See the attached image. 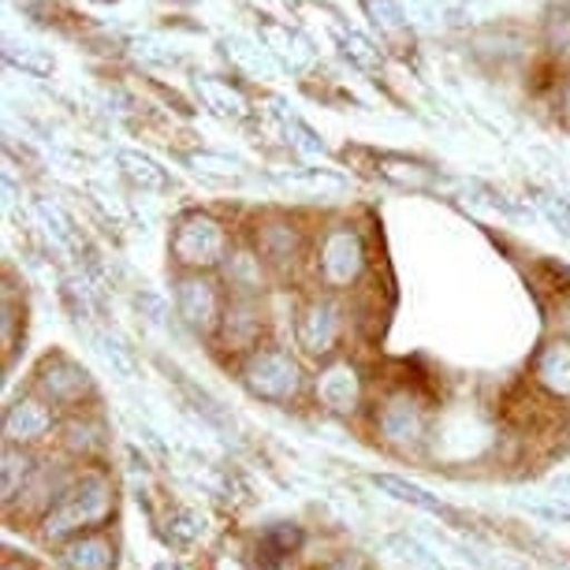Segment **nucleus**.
<instances>
[{"label": "nucleus", "mask_w": 570, "mask_h": 570, "mask_svg": "<svg viewBox=\"0 0 570 570\" xmlns=\"http://www.w3.org/2000/svg\"><path fill=\"white\" fill-rule=\"evenodd\" d=\"M52 429H57V414H52L49 400H38V395H19V400L8 406L4 414V440L16 448H30L38 440H46Z\"/></svg>", "instance_id": "6e6552de"}, {"label": "nucleus", "mask_w": 570, "mask_h": 570, "mask_svg": "<svg viewBox=\"0 0 570 570\" xmlns=\"http://www.w3.org/2000/svg\"><path fill=\"white\" fill-rule=\"evenodd\" d=\"M4 570H27V567H23V563H16V559H8Z\"/></svg>", "instance_id": "7c9ffc66"}, {"label": "nucleus", "mask_w": 570, "mask_h": 570, "mask_svg": "<svg viewBox=\"0 0 570 570\" xmlns=\"http://www.w3.org/2000/svg\"><path fill=\"white\" fill-rule=\"evenodd\" d=\"M38 392L52 406H82L86 400H94V376L79 362L57 354L38 365Z\"/></svg>", "instance_id": "39448f33"}, {"label": "nucleus", "mask_w": 570, "mask_h": 570, "mask_svg": "<svg viewBox=\"0 0 570 570\" xmlns=\"http://www.w3.org/2000/svg\"><path fill=\"white\" fill-rule=\"evenodd\" d=\"M559 570H570V567H559Z\"/></svg>", "instance_id": "473e14b6"}, {"label": "nucleus", "mask_w": 570, "mask_h": 570, "mask_svg": "<svg viewBox=\"0 0 570 570\" xmlns=\"http://www.w3.org/2000/svg\"><path fill=\"white\" fill-rule=\"evenodd\" d=\"M365 265V246H362V235L351 228V224H336L321 235V246H317V276L321 284L340 292V287H351L358 279Z\"/></svg>", "instance_id": "20e7f679"}, {"label": "nucleus", "mask_w": 570, "mask_h": 570, "mask_svg": "<svg viewBox=\"0 0 570 570\" xmlns=\"http://www.w3.org/2000/svg\"><path fill=\"white\" fill-rule=\"evenodd\" d=\"M548 46L556 52H570V0H556L548 12Z\"/></svg>", "instance_id": "5701e85b"}, {"label": "nucleus", "mask_w": 570, "mask_h": 570, "mask_svg": "<svg viewBox=\"0 0 570 570\" xmlns=\"http://www.w3.org/2000/svg\"><path fill=\"white\" fill-rule=\"evenodd\" d=\"M262 257L273 265H287L298 257V232L292 228V224L284 220H273L262 228Z\"/></svg>", "instance_id": "dca6fc26"}, {"label": "nucleus", "mask_w": 570, "mask_h": 570, "mask_svg": "<svg viewBox=\"0 0 570 570\" xmlns=\"http://www.w3.org/2000/svg\"><path fill=\"white\" fill-rule=\"evenodd\" d=\"M317 400L332 414H351L362 403V381L351 362H332L317 373Z\"/></svg>", "instance_id": "9b49d317"}, {"label": "nucleus", "mask_w": 570, "mask_h": 570, "mask_svg": "<svg viewBox=\"0 0 570 570\" xmlns=\"http://www.w3.org/2000/svg\"><path fill=\"white\" fill-rule=\"evenodd\" d=\"M370 481L384 492V497H392V500H400V503H411V508H417V511H429V514H444V519H455V511H451L444 500H440V497H429L425 489L411 485V481L392 478V473H373Z\"/></svg>", "instance_id": "2eb2a0df"}, {"label": "nucleus", "mask_w": 570, "mask_h": 570, "mask_svg": "<svg viewBox=\"0 0 570 570\" xmlns=\"http://www.w3.org/2000/svg\"><path fill=\"white\" fill-rule=\"evenodd\" d=\"M63 448H68L71 455H82V459L98 455V451L105 448L101 425L94 422V417H75V422L63 429Z\"/></svg>", "instance_id": "aec40b11"}, {"label": "nucleus", "mask_w": 570, "mask_h": 570, "mask_svg": "<svg viewBox=\"0 0 570 570\" xmlns=\"http://www.w3.org/2000/svg\"><path fill=\"white\" fill-rule=\"evenodd\" d=\"M262 332H265V314L254 298H232V306L220 317V343L228 354H254L262 351Z\"/></svg>", "instance_id": "1a4fd4ad"}, {"label": "nucleus", "mask_w": 570, "mask_h": 570, "mask_svg": "<svg viewBox=\"0 0 570 570\" xmlns=\"http://www.w3.org/2000/svg\"><path fill=\"white\" fill-rule=\"evenodd\" d=\"M243 384H246V392L265 403H292L298 389H303V370H298V362L287 351L262 347L246 358Z\"/></svg>", "instance_id": "f03ea898"}, {"label": "nucleus", "mask_w": 570, "mask_h": 570, "mask_svg": "<svg viewBox=\"0 0 570 570\" xmlns=\"http://www.w3.org/2000/svg\"><path fill=\"white\" fill-rule=\"evenodd\" d=\"M94 343H98L101 358L109 362L116 373H120V376H127V381H131V376H138V365H135V358H131V354H127V347H120V343H116V340H105V336H98V340H94Z\"/></svg>", "instance_id": "393cba45"}, {"label": "nucleus", "mask_w": 570, "mask_h": 570, "mask_svg": "<svg viewBox=\"0 0 570 570\" xmlns=\"http://www.w3.org/2000/svg\"><path fill=\"white\" fill-rule=\"evenodd\" d=\"M298 544H303V533H298L295 525H287V522L268 525V530L262 533V541H257V552L268 559L265 570H276L287 556H295Z\"/></svg>", "instance_id": "f3484780"}, {"label": "nucleus", "mask_w": 570, "mask_h": 570, "mask_svg": "<svg viewBox=\"0 0 570 570\" xmlns=\"http://www.w3.org/2000/svg\"><path fill=\"white\" fill-rule=\"evenodd\" d=\"M552 492H559V497H567V500H570V473H563V478H556V481H552Z\"/></svg>", "instance_id": "c85d7f7f"}, {"label": "nucleus", "mask_w": 570, "mask_h": 570, "mask_svg": "<svg viewBox=\"0 0 570 570\" xmlns=\"http://www.w3.org/2000/svg\"><path fill=\"white\" fill-rule=\"evenodd\" d=\"M533 381L556 400H570V340H552L537 351Z\"/></svg>", "instance_id": "f8f14e48"}, {"label": "nucleus", "mask_w": 570, "mask_h": 570, "mask_svg": "<svg viewBox=\"0 0 570 570\" xmlns=\"http://www.w3.org/2000/svg\"><path fill=\"white\" fill-rule=\"evenodd\" d=\"M112 514V485L101 473H79L63 497L41 514V533L46 541H63V537H82L86 530L101 525Z\"/></svg>", "instance_id": "f257e3e1"}, {"label": "nucleus", "mask_w": 570, "mask_h": 570, "mask_svg": "<svg viewBox=\"0 0 570 570\" xmlns=\"http://www.w3.org/2000/svg\"><path fill=\"white\" fill-rule=\"evenodd\" d=\"M195 165L202 168L206 165V171H220V176H232L235 165H228V160H220V157H195Z\"/></svg>", "instance_id": "cd10ccee"}, {"label": "nucleus", "mask_w": 570, "mask_h": 570, "mask_svg": "<svg viewBox=\"0 0 570 570\" xmlns=\"http://www.w3.org/2000/svg\"><path fill=\"white\" fill-rule=\"evenodd\" d=\"M157 570H176V567H171V563H160Z\"/></svg>", "instance_id": "2f4dec72"}, {"label": "nucleus", "mask_w": 570, "mask_h": 570, "mask_svg": "<svg viewBox=\"0 0 570 570\" xmlns=\"http://www.w3.org/2000/svg\"><path fill=\"white\" fill-rule=\"evenodd\" d=\"M544 209H548V217H552V220L559 224V228H563L567 239H570V206H567V202L548 198V202H544Z\"/></svg>", "instance_id": "a878e982"}, {"label": "nucleus", "mask_w": 570, "mask_h": 570, "mask_svg": "<svg viewBox=\"0 0 570 570\" xmlns=\"http://www.w3.org/2000/svg\"><path fill=\"white\" fill-rule=\"evenodd\" d=\"M176 376V384H179V392H183V400H187L190 406H195V411L206 417V422L213 425V429H224V433H228L232 429V417H228V411H224V406L213 400V395L206 392V389H198L195 381H187V376L183 373H171Z\"/></svg>", "instance_id": "6ab92c4d"}, {"label": "nucleus", "mask_w": 570, "mask_h": 570, "mask_svg": "<svg viewBox=\"0 0 570 570\" xmlns=\"http://www.w3.org/2000/svg\"><path fill=\"white\" fill-rule=\"evenodd\" d=\"M533 514H541V519H548V522H570V508L563 503V508H559V503H541V508H530Z\"/></svg>", "instance_id": "bb28decb"}, {"label": "nucleus", "mask_w": 570, "mask_h": 570, "mask_svg": "<svg viewBox=\"0 0 570 570\" xmlns=\"http://www.w3.org/2000/svg\"><path fill=\"white\" fill-rule=\"evenodd\" d=\"M340 336H343V309L332 298H314L295 321L298 347L314 354V358H325V354L336 351Z\"/></svg>", "instance_id": "423d86ee"}, {"label": "nucleus", "mask_w": 570, "mask_h": 570, "mask_svg": "<svg viewBox=\"0 0 570 570\" xmlns=\"http://www.w3.org/2000/svg\"><path fill=\"white\" fill-rule=\"evenodd\" d=\"M202 533H206V522H202V514H198V511L179 508V511L168 519V537H171L176 544H195Z\"/></svg>", "instance_id": "4be33fe9"}, {"label": "nucleus", "mask_w": 570, "mask_h": 570, "mask_svg": "<svg viewBox=\"0 0 570 570\" xmlns=\"http://www.w3.org/2000/svg\"><path fill=\"white\" fill-rule=\"evenodd\" d=\"M425 411L411 392H395L376 414V429L389 444H417L425 436Z\"/></svg>", "instance_id": "9d476101"}, {"label": "nucleus", "mask_w": 570, "mask_h": 570, "mask_svg": "<svg viewBox=\"0 0 570 570\" xmlns=\"http://www.w3.org/2000/svg\"><path fill=\"white\" fill-rule=\"evenodd\" d=\"M120 165H127V171H131V179H138V183H142V187H149V190L168 187L165 171H160V168H157L149 157H138V154H120Z\"/></svg>", "instance_id": "b1692460"}, {"label": "nucleus", "mask_w": 570, "mask_h": 570, "mask_svg": "<svg viewBox=\"0 0 570 570\" xmlns=\"http://www.w3.org/2000/svg\"><path fill=\"white\" fill-rule=\"evenodd\" d=\"M389 548L392 552H400L403 563H411L414 570H444L440 567V559L429 552V548L417 544L414 537H389Z\"/></svg>", "instance_id": "412c9836"}, {"label": "nucleus", "mask_w": 570, "mask_h": 570, "mask_svg": "<svg viewBox=\"0 0 570 570\" xmlns=\"http://www.w3.org/2000/svg\"><path fill=\"white\" fill-rule=\"evenodd\" d=\"M171 254H176L179 265L195 268H213V265H224L232 257L228 250V232H224L220 220L206 217V213H190L176 224L171 232Z\"/></svg>", "instance_id": "7ed1b4c3"}, {"label": "nucleus", "mask_w": 570, "mask_h": 570, "mask_svg": "<svg viewBox=\"0 0 570 570\" xmlns=\"http://www.w3.org/2000/svg\"><path fill=\"white\" fill-rule=\"evenodd\" d=\"M224 309L228 306L220 303V292L202 273L183 276L176 284V314L187 321L190 328H198V332L220 328Z\"/></svg>", "instance_id": "0eeeda50"}, {"label": "nucleus", "mask_w": 570, "mask_h": 570, "mask_svg": "<svg viewBox=\"0 0 570 570\" xmlns=\"http://www.w3.org/2000/svg\"><path fill=\"white\" fill-rule=\"evenodd\" d=\"M112 563H116L112 544L101 533H82L71 544L60 548L63 570H112Z\"/></svg>", "instance_id": "ddd939ff"}, {"label": "nucleus", "mask_w": 570, "mask_h": 570, "mask_svg": "<svg viewBox=\"0 0 570 570\" xmlns=\"http://www.w3.org/2000/svg\"><path fill=\"white\" fill-rule=\"evenodd\" d=\"M224 265H228V284L239 292L235 298H254L257 287H262V257H254L250 250H239Z\"/></svg>", "instance_id": "a211bd4d"}, {"label": "nucleus", "mask_w": 570, "mask_h": 570, "mask_svg": "<svg viewBox=\"0 0 570 570\" xmlns=\"http://www.w3.org/2000/svg\"><path fill=\"white\" fill-rule=\"evenodd\" d=\"M563 112L570 116V82L563 86Z\"/></svg>", "instance_id": "c756f323"}, {"label": "nucleus", "mask_w": 570, "mask_h": 570, "mask_svg": "<svg viewBox=\"0 0 570 570\" xmlns=\"http://www.w3.org/2000/svg\"><path fill=\"white\" fill-rule=\"evenodd\" d=\"M35 459H30L27 448H16L8 444L4 448V466H0V492H4V508H12V503L23 497L27 485L35 481Z\"/></svg>", "instance_id": "4468645a"}]
</instances>
